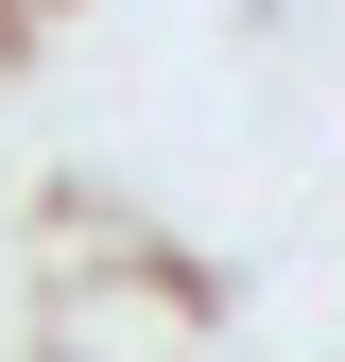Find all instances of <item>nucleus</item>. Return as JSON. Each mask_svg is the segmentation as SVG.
Returning a JSON list of instances; mask_svg holds the SVG:
<instances>
[]
</instances>
